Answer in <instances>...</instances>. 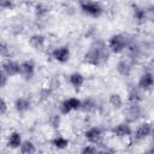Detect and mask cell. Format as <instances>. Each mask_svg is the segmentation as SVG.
<instances>
[{"mask_svg":"<svg viewBox=\"0 0 154 154\" xmlns=\"http://www.w3.org/2000/svg\"><path fill=\"white\" fill-rule=\"evenodd\" d=\"M152 131H153L152 124L148 123V122H144V123L140 124V125L136 128V130L134 131V134L131 135V137H132V140H135V141H142V140L147 138L148 136H150Z\"/></svg>","mask_w":154,"mask_h":154,"instance_id":"7","label":"cell"},{"mask_svg":"<svg viewBox=\"0 0 154 154\" xmlns=\"http://www.w3.org/2000/svg\"><path fill=\"white\" fill-rule=\"evenodd\" d=\"M97 152H99V149L96 148V144H91V143L88 144V146H85V147L82 149V153H84V154H85V153H87V154H88V153H97Z\"/></svg>","mask_w":154,"mask_h":154,"instance_id":"27","label":"cell"},{"mask_svg":"<svg viewBox=\"0 0 154 154\" xmlns=\"http://www.w3.org/2000/svg\"><path fill=\"white\" fill-rule=\"evenodd\" d=\"M112 135L116 137V138H118L119 141H122V142H126V141H132V137H131V135H132V131H131V128H130V125H129V123H120V124H118L113 130H112Z\"/></svg>","mask_w":154,"mask_h":154,"instance_id":"4","label":"cell"},{"mask_svg":"<svg viewBox=\"0 0 154 154\" xmlns=\"http://www.w3.org/2000/svg\"><path fill=\"white\" fill-rule=\"evenodd\" d=\"M129 38L126 35L124 34H116L112 35L107 42V48L109 49V52L114 53V54H119L125 52V48L129 43Z\"/></svg>","mask_w":154,"mask_h":154,"instance_id":"2","label":"cell"},{"mask_svg":"<svg viewBox=\"0 0 154 154\" xmlns=\"http://www.w3.org/2000/svg\"><path fill=\"white\" fill-rule=\"evenodd\" d=\"M132 16H134V19L138 24H142L147 19V10H144L143 7H140V6L135 5L134 6V10H132Z\"/></svg>","mask_w":154,"mask_h":154,"instance_id":"20","label":"cell"},{"mask_svg":"<svg viewBox=\"0 0 154 154\" xmlns=\"http://www.w3.org/2000/svg\"><path fill=\"white\" fill-rule=\"evenodd\" d=\"M19 152L23 154H32L36 152V148L31 141H23L19 147Z\"/></svg>","mask_w":154,"mask_h":154,"instance_id":"23","label":"cell"},{"mask_svg":"<svg viewBox=\"0 0 154 154\" xmlns=\"http://www.w3.org/2000/svg\"><path fill=\"white\" fill-rule=\"evenodd\" d=\"M52 144L58 149H64L69 146V140L63 136H57L52 140Z\"/></svg>","mask_w":154,"mask_h":154,"instance_id":"24","label":"cell"},{"mask_svg":"<svg viewBox=\"0 0 154 154\" xmlns=\"http://www.w3.org/2000/svg\"><path fill=\"white\" fill-rule=\"evenodd\" d=\"M61 124V117L59 114H51L48 117V125L52 129H59Z\"/></svg>","mask_w":154,"mask_h":154,"instance_id":"25","label":"cell"},{"mask_svg":"<svg viewBox=\"0 0 154 154\" xmlns=\"http://www.w3.org/2000/svg\"><path fill=\"white\" fill-rule=\"evenodd\" d=\"M29 45L35 51H43L47 47V37L42 34H34L29 38Z\"/></svg>","mask_w":154,"mask_h":154,"instance_id":"13","label":"cell"},{"mask_svg":"<svg viewBox=\"0 0 154 154\" xmlns=\"http://www.w3.org/2000/svg\"><path fill=\"white\" fill-rule=\"evenodd\" d=\"M1 70L8 77L17 76V75H19V63H17L16 60H12V59H6L1 64Z\"/></svg>","mask_w":154,"mask_h":154,"instance_id":"12","label":"cell"},{"mask_svg":"<svg viewBox=\"0 0 154 154\" xmlns=\"http://www.w3.org/2000/svg\"><path fill=\"white\" fill-rule=\"evenodd\" d=\"M22 136L18 131H12L10 135H8V138H7V146L12 149H16V148H19L20 144H22Z\"/></svg>","mask_w":154,"mask_h":154,"instance_id":"19","label":"cell"},{"mask_svg":"<svg viewBox=\"0 0 154 154\" xmlns=\"http://www.w3.org/2000/svg\"><path fill=\"white\" fill-rule=\"evenodd\" d=\"M19 75L26 79L30 81L35 76V64L32 60H24L19 64Z\"/></svg>","mask_w":154,"mask_h":154,"instance_id":"10","label":"cell"},{"mask_svg":"<svg viewBox=\"0 0 154 154\" xmlns=\"http://www.w3.org/2000/svg\"><path fill=\"white\" fill-rule=\"evenodd\" d=\"M30 106H31V102L28 97H24V96H20L18 99H16L14 101V108L18 113H25L30 109Z\"/></svg>","mask_w":154,"mask_h":154,"instance_id":"16","label":"cell"},{"mask_svg":"<svg viewBox=\"0 0 154 154\" xmlns=\"http://www.w3.org/2000/svg\"><path fill=\"white\" fill-rule=\"evenodd\" d=\"M7 81H8V76L0 69V88H4L7 84Z\"/></svg>","mask_w":154,"mask_h":154,"instance_id":"28","label":"cell"},{"mask_svg":"<svg viewBox=\"0 0 154 154\" xmlns=\"http://www.w3.org/2000/svg\"><path fill=\"white\" fill-rule=\"evenodd\" d=\"M108 57H109V49L103 42L99 41V42H95L89 48V51L84 54L83 61L87 65L97 67V66L103 65L107 61Z\"/></svg>","mask_w":154,"mask_h":154,"instance_id":"1","label":"cell"},{"mask_svg":"<svg viewBox=\"0 0 154 154\" xmlns=\"http://www.w3.org/2000/svg\"><path fill=\"white\" fill-rule=\"evenodd\" d=\"M70 55H71L70 49H69L66 46L57 47V48H54V49L52 51V58H53L55 61L60 63V64L67 63L69 59H70Z\"/></svg>","mask_w":154,"mask_h":154,"instance_id":"11","label":"cell"},{"mask_svg":"<svg viewBox=\"0 0 154 154\" xmlns=\"http://www.w3.org/2000/svg\"><path fill=\"white\" fill-rule=\"evenodd\" d=\"M34 12H35L36 18L42 19V18H45V17L48 14V12H49V7H48L47 5H45V4H42V2H38V4L35 5Z\"/></svg>","mask_w":154,"mask_h":154,"instance_id":"22","label":"cell"},{"mask_svg":"<svg viewBox=\"0 0 154 154\" xmlns=\"http://www.w3.org/2000/svg\"><path fill=\"white\" fill-rule=\"evenodd\" d=\"M85 140L91 144H101L103 142V132L97 126H91L84 132Z\"/></svg>","mask_w":154,"mask_h":154,"instance_id":"6","label":"cell"},{"mask_svg":"<svg viewBox=\"0 0 154 154\" xmlns=\"http://www.w3.org/2000/svg\"><path fill=\"white\" fill-rule=\"evenodd\" d=\"M134 63H135V60H132L129 57L120 59L118 61V64H117V71H118V73L120 76H123V77H129L131 75V72H132Z\"/></svg>","mask_w":154,"mask_h":154,"instance_id":"9","label":"cell"},{"mask_svg":"<svg viewBox=\"0 0 154 154\" xmlns=\"http://www.w3.org/2000/svg\"><path fill=\"white\" fill-rule=\"evenodd\" d=\"M7 51H8L7 46H6V45H4V43L0 41V55H5V54L7 53Z\"/></svg>","mask_w":154,"mask_h":154,"instance_id":"30","label":"cell"},{"mask_svg":"<svg viewBox=\"0 0 154 154\" xmlns=\"http://www.w3.org/2000/svg\"><path fill=\"white\" fill-rule=\"evenodd\" d=\"M154 84V78H153V75L152 72L147 71L141 75L138 82H137V87L142 90V91H147V90H150Z\"/></svg>","mask_w":154,"mask_h":154,"instance_id":"14","label":"cell"},{"mask_svg":"<svg viewBox=\"0 0 154 154\" xmlns=\"http://www.w3.org/2000/svg\"><path fill=\"white\" fill-rule=\"evenodd\" d=\"M84 81H85L84 76L82 73H79V72H73V73H71L69 76V83L75 89H79L84 84Z\"/></svg>","mask_w":154,"mask_h":154,"instance_id":"18","label":"cell"},{"mask_svg":"<svg viewBox=\"0 0 154 154\" xmlns=\"http://www.w3.org/2000/svg\"><path fill=\"white\" fill-rule=\"evenodd\" d=\"M97 102L93 99V97H87L84 99L83 101H81V108L83 112H87V113H93L97 109Z\"/></svg>","mask_w":154,"mask_h":154,"instance_id":"17","label":"cell"},{"mask_svg":"<svg viewBox=\"0 0 154 154\" xmlns=\"http://www.w3.org/2000/svg\"><path fill=\"white\" fill-rule=\"evenodd\" d=\"M143 100L142 90L138 87H132L128 91V101L129 103H141Z\"/></svg>","mask_w":154,"mask_h":154,"instance_id":"15","label":"cell"},{"mask_svg":"<svg viewBox=\"0 0 154 154\" xmlns=\"http://www.w3.org/2000/svg\"><path fill=\"white\" fill-rule=\"evenodd\" d=\"M108 103L111 105L112 108H114V109H120V108L123 107L124 101H123V97L120 96V94L113 93V94H111L109 97H108Z\"/></svg>","mask_w":154,"mask_h":154,"instance_id":"21","label":"cell"},{"mask_svg":"<svg viewBox=\"0 0 154 154\" xmlns=\"http://www.w3.org/2000/svg\"><path fill=\"white\" fill-rule=\"evenodd\" d=\"M124 116L126 123H135L142 117V107L140 103H129L124 111Z\"/></svg>","mask_w":154,"mask_h":154,"instance_id":"5","label":"cell"},{"mask_svg":"<svg viewBox=\"0 0 154 154\" xmlns=\"http://www.w3.org/2000/svg\"><path fill=\"white\" fill-rule=\"evenodd\" d=\"M13 8H14V1L13 0H0V10L10 11Z\"/></svg>","mask_w":154,"mask_h":154,"instance_id":"26","label":"cell"},{"mask_svg":"<svg viewBox=\"0 0 154 154\" xmlns=\"http://www.w3.org/2000/svg\"><path fill=\"white\" fill-rule=\"evenodd\" d=\"M81 108V100L77 97H69L61 101L60 103V113L61 114H69L73 111H77Z\"/></svg>","mask_w":154,"mask_h":154,"instance_id":"8","label":"cell"},{"mask_svg":"<svg viewBox=\"0 0 154 154\" xmlns=\"http://www.w3.org/2000/svg\"><path fill=\"white\" fill-rule=\"evenodd\" d=\"M6 112H7V103L4 100V97L0 96V117L4 116Z\"/></svg>","mask_w":154,"mask_h":154,"instance_id":"29","label":"cell"},{"mask_svg":"<svg viewBox=\"0 0 154 154\" xmlns=\"http://www.w3.org/2000/svg\"><path fill=\"white\" fill-rule=\"evenodd\" d=\"M79 7L83 13L94 18H97L102 14L101 5L95 0H79Z\"/></svg>","mask_w":154,"mask_h":154,"instance_id":"3","label":"cell"}]
</instances>
